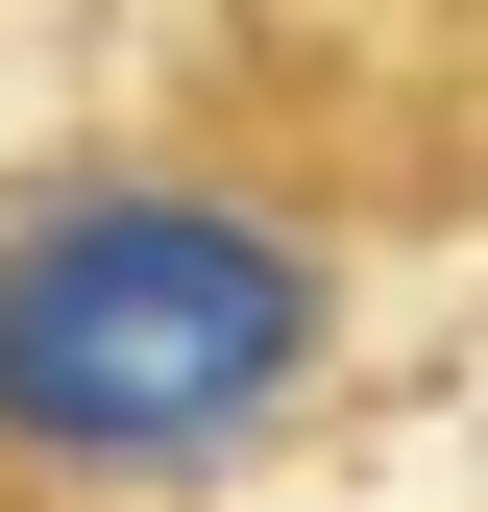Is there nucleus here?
<instances>
[{
	"label": "nucleus",
	"mask_w": 488,
	"mask_h": 512,
	"mask_svg": "<svg viewBox=\"0 0 488 512\" xmlns=\"http://www.w3.org/2000/svg\"><path fill=\"white\" fill-rule=\"evenodd\" d=\"M342 366V244L220 171H74L0 220V488H220Z\"/></svg>",
	"instance_id": "nucleus-1"
}]
</instances>
